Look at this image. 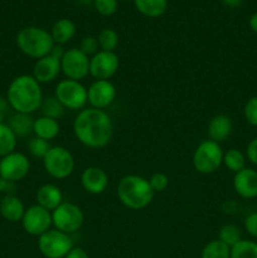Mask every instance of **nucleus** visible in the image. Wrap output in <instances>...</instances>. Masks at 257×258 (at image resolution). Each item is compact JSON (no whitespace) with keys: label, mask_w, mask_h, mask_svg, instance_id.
I'll return each mask as SVG.
<instances>
[{"label":"nucleus","mask_w":257,"mask_h":258,"mask_svg":"<svg viewBox=\"0 0 257 258\" xmlns=\"http://www.w3.org/2000/svg\"><path fill=\"white\" fill-rule=\"evenodd\" d=\"M73 133L82 145L101 149L110 144L113 136V123L105 110L83 108L73 121Z\"/></svg>","instance_id":"1"},{"label":"nucleus","mask_w":257,"mask_h":258,"mask_svg":"<svg viewBox=\"0 0 257 258\" xmlns=\"http://www.w3.org/2000/svg\"><path fill=\"white\" fill-rule=\"evenodd\" d=\"M7 100L15 112L32 115L42 105L43 92L40 83L32 75L18 76L8 88Z\"/></svg>","instance_id":"2"},{"label":"nucleus","mask_w":257,"mask_h":258,"mask_svg":"<svg viewBox=\"0 0 257 258\" xmlns=\"http://www.w3.org/2000/svg\"><path fill=\"white\" fill-rule=\"evenodd\" d=\"M117 197L121 203L128 209L140 211L151 203L154 198V190L151 189L148 179L130 174L123 176L118 181Z\"/></svg>","instance_id":"3"},{"label":"nucleus","mask_w":257,"mask_h":258,"mask_svg":"<svg viewBox=\"0 0 257 258\" xmlns=\"http://www.w3.org/2000/svg\"><path fill=\"white\" fill-rule=\"evenodd\" d=\"M18 48L28 57L39 59L50 54L54 42L48 30L39 27H25L17 35Z\"/></svg>","instance_id":"4"},{"label":"nucleus","mask_w":257,"mask_h":258,"mask_svg":"<svg viewBox=\"0 0 257 258\" xmlns=\"http://www.w3.org/2000/svg\"><path fill=\"white\" fill-rule=\"evenodd\" d=\"M223 149L216 141H202L193 154L194 169L201 174L214 173L223 164Z\"/></svg>","instance_id":"5"},{"label":"nucleus","mask_w":257,"mask_h":258,"mask_svg":"<svg viewBox=\"0 0 257 258\" xmlns=\"http://www.w3.org/2000/svg\"><path fill=\"white\" fill-rule=\"evenodd\" d=\"M43 165L48 175L62 180L75 170V158L65 146H52L43 159Z\"/></svg>","instance_id":"6"},{"label":"nucleus","mask_w":257,"mask_h":258,"mask_svg":"<svg viewBox=\"0 0 257 258\" xmlns=\"http://www.w3.org/2000/svg\"><path fill=\"white\" fill-rule=\"evenodd\" d=\"M73 247L70 234L55 228L38 237V249L45 258H65Z\"/></svg>","instance_id":"7"},{"label":"nucleus","mask_w":257,"mask_h":258,"mask_svg":"<svg viewBox=\"0 0 257 258\" xmlns=\"http://www.w3.org/2000/svg\"><path fill=\"white\" fill-rule=\"evenodd\" d=\"M54 96L68 110H83L87 101V88L80 81L66 80L59 81L55 86Z\"/></svg>","instance_id":"8"},{"label":"nucleus","mask_w":257,"mask_h":258,"mask_svg":"<svg viewBox=\"0 0 257 258\" xmlns=\"http://www.w3.org/2000/svg\"><path fill=\"white\" fill-rule=\"evenodd\" d=\"M85 221L82 209L75 203L63 202L58 208L52 212V222L55 229L71 234L80 231Z\"/></svg>","instance_id":"9"},{"label":"nucleus","mask_w":257,"mask_h":258,"mask_svg":"<svg viewBox=\"0 0 257 258\" xmlns=\"http://www.w3.org/2000/svg\"><path fill=\"white\" fill-rule=\"evenodd\" d=\"M60 71L68 80H83L90 75V57L80 48L67 49L60 59Z\"/></svg>","instance_id":"10"},{"label":"nucleus","mask_w":257,"mask_h":258,"mask_svg":"<svg viewBox=\"0 0 257 258\" xmlns=\"http://www.w3.org/2000/svg\"><path fill=\"white\" fill-rule=\"evenodd\" d=\"M20 222H22L23 228L28 234L39 237L47 231H49L50 227L53 226L52 212L35 204V206L25 209V213Z\"/></svg>","instance_id":"11"},{"label":"nucleus","mask_w":257,"mask_h":258,"mask_svg":"<svg viewBox=\"0 0 257 258\" xmlns=\"http://www.w3.org/2000/svg\"><path fill=\"white\" fill-rule=\"evenodd\" d=\"M120 67V59L115 52L98 50L90 58V75L97 80L110 81Z\"/></svg>","instance_id":"12"},{"label":"nucleus","mask_w":257,"mask_h":258,"mask_svg":"<svg viewBox=\"0 0 257 258\" xmlns=\"http://www.w3.org/2000/svg\"><path fill=\"white\" fill-rule=\"evenodd\" d=\"M30 170V161L24 154L14 153L3 156L0 160V176L10 181L22 180Z\"/></svg>","instance_id":"13"},{"label":"nucleus","mask_w":257,"mask_h":258,"mask_svg":"<svg viewBox=\"0 0 257 258\" xmlns=\"http://www.w3.org/2000/svg\"><path fill=\"white\" fill-rule=\"evenodd\" d=\"M116 98V87L112 82L97 80L87 88V101L91 107L105 110Z\"/></svg>","instance_id":"14"},{"label":"nucleus","mask_w":257,"mask_h":258,"mask_svg":"<svg viewBox=\"0 0 257 258\" xmlns=\"http://www.w3.org/2000/svg\"><path fill=\"white\" fill-rule=\"evenodd\" d=\"M81 184L87 193L102 194L108 186V175L98 166H88L81 174Z\"/></svg>","instance_id":"15"},{"label":"nucleus","mask_w":257,"mask_h":258,"mask_svg":"<svg viewBox=\"0 0 257 258\" xmlns=\"http://www.w3.org/2000/svg\"><path fill=\"white\" fill-rule=\"evenodd\" d=\"M60 71V59L53 54H48L45 57L39 58L34 63L33 67V77L42 85V83H50L58 77Z\"/></svg>","instance_id":"16"},{"label":"nucleus","mask_w":257,"mask_h":258,"mask_svg":"<svg viewBox=\"0 0 257 258\" xmlns=\"http://www.w3.org/2000/svg\"><path fill=\"white\" fill-rule=\"evenodd\" d=\"M233 188L239 197L244 199H253L257 197V171L251 168H244L234 174Z\"/></svg>","instance_id":"17"},{"label":"nucleus","mask_w":257,"mask_h":258,"mask_svg":"<svg viewBox=\"0 0 257 258\" xmlns=\"http://www.w3.org/2000/svg\"><path fill=\"white\" fill-rule=\"evenodd\" d=\"M233 131V122L227 115H216L208 123V136L212 141L221 144L226 141Z\"/></svg>","instance_id":"18"},{"label":"nucleus","mask_w":257,"mask_h":258,"mask_svg":"<svg viewBox=\"0 0 257 258\" xmlns=\"http://www.w3.org/2000/svg\"><path fill=\"white\" fill-rule=\"evenodd\" d=\"M63 203L62 190L54 184H44L37 191V204L47 211L53 212Z\"/></svg>","instance_id":"19"},{"label":"nucleus","mask_w":257,"mask_h":258,"mask_svg":"<svg viewBox=\"0 0 257 258\" xmlns=\"http://www.w3.org/2000/svg\"><path fill=\"white\" fill-rule=\"evenodd\" d=\"M25 213V207L22 199L17 196H5L0 202V214L9 222L22 221Z\"/></svg>","instance_id":"20"},{"label":"nucleus","mask_w":257,"mask_h":258,"mask_svg":"<svg viewBox=\"0 0 257 258\" xmlns=\"http://www.w3.org/2000/svg\"><path fill=\"white\" fill-rule=\"evenodd\" d=\"M60 131V126L58 123V120L54 118L45 117V116H40V117L35 118L34 126H33V134L37 138L43 139V140H53L58 136Z\"/></svg>","instance_id":"21"},{"label":"nucleus","mask_w":257,"mask_h":258,"mask_svg":"<svg viewBox=\"0 0 257 258\" xmlns=\"http://www.w3.org/2000/svg\"><path fill=\"white\" fill-rule=\"evenodd\" d=\"M8 126L12 128L17 138H25V136L33 134L34 118L29 113L15 112L8 120Z\"/></svg>","instance_id":"22"},{"label":"nucleus","mask_w":257,"mask_h":258,"mask_svg":"<svg viewBox=\"0 0 257 258\" xmlns=\"http://www.w3.org/2000/svg\"><path fill=\"white\" fill-rule=\"evenodd\" d=\"M76 34V25L75 23L71 19H63L57 20V22L53 24L52 32H50V35L53 38V42L54 44L63 45L66 43L70 42Z\"/></svg>","instance_id":"23"},{"label":"nucleus","mask_w":257,"mask_h":258,"mask_svg":"<svg viewBox=\"0 0 257 258\" xmlns=\"http://www.w3.org/2000/svg\"><path fill=\"white\" fill-rule=\"evenodd\" d=\"M139 13L148 18H159L168 9V0H134Z\"/></svg>","instance_id":"24"},{"label":"nucleus","mask_w":257,"mask_h":258,"mask_svg":"<svg viewBox=\"0 0 257 258\" xmlns=\"http://www.w3.org/2000/svg\"><path fill=\"white\" fill-rule=\"evenodd\" d=\"M39 108L42 111V116L54 118V120H58V118L62 117L66 111L65 106L58 101V98L54 95L43 97L42 105H40Z\"/></svg>","instance_id":"25"},{"label":"nucleus","mask_w":257,"mask_h":258,"mask_svg":"<svg viewBox=\"0 0 257 258\" xmlns=\"http://www.w3.org/2000/svg\"><path fill=\"white\" fill-rule=\"evenodd\" d=\"M17 148V136L8 126V123H0V156H7L14 153Z\"/></svg>","instance_id":"26"},{"label":"nucleus","mask_w":257,"mask_h":258,"mask_svg":"<svg viewBox=\"0 0 257 258\" xmlns=\"http://www.w3.org/2000/svg\"><path fill=\"white\" fill-rule=\"evenodd\" d=\"M202 258H231V247L219 239H213L202 249Z\"/></svg>","instance_id":"27"},{"label":"nucleus","mask_w":257,"mask_h":258,"mask_svg":"<svg viewBox=\"0 0 257 258\" xmlns=\"http://www.w3.org/2000/svg\"><path fill=\"white\" fill-rule=\"evenodd\" d=\"M244 164H246V156L238 149H229L223 154V165L234 174L246 168Z\"/></svg>","instance_id":"28"},{"label":"nucleus","mask_w":257,"mask_h":258,"mask_svg":"<svg viewBox=\"0 0 257 258\" xmlns=\"http://www.w3.org/2000/svg\"><path fill=\"white\" fill-rule=\"evenodd\" d=\"M231 258H257V243L248 239H241L231 247Z\"/></svg>","instance_id":"29"},{"label":"nucleus","mask_w":257,"mask_h":258,"mask_svg":"<svg viewBox=\"0 0 257 258\" xmlns=\"http://www.w3.org/2000/svg\"><path fill=\"white\" fill-rule=\"evenodd\" d=\"M98 45H100V50H106V52H115L117 48L120 38H118L117 32L111 28H105L100 32L97 37Z\"/></svg>","instance_id":"30"},{"label":"nucleus","mask_w":257,"mask_h":258,"mask_svg":"<svg viewBox=\"0 0 257 258\" xmlns=\"http://www.w3.org/2000/svg\"><path fill=\"white\" fill-rule=\"evenodd\" d=\"M219 241L226 243L227 246L233 247L234 244L238 243L242 239L241 229L234 224H224L221 229H219Z\"/></svg>","instance_id":"31"},{"label":"nucleus","mask_w":257,"mask_h":258,"mask_svg":"<svg viewBox=\"0 0 257 258\" xmlns=\"http://www.w3.org/2000/svg\"><path fill=\"white\" fill-rule=\"evenodd\" d=\"M52 148L49 144V141L43 140V139L32 138L28 143V150H29V154L35 159H44V156L47 155V153L49 151V149Z\"/></svg>","instance_id":"32"},{"label":"nucleus","mask_w":257,"mask_h":258,"mask_svg":"<svg viewBox=\"0 0 257 258\" xmlns=\"http://www.w3.org/2000/svg\"><path fill=\"white\" fill-rule=\"evenodd\" d=\"M95 9L103 17H111L117 12L118 0H93Z\"/></svg>","instance_id":"33"},{"label":"nucleus","mask_w":257,"mask_h":258,"mask_svg":"<svg viewBox=\"0 0 257 258\" xmlns=\"http://www.w3.org/2000/svg\"><path fill=\"white\" fill-rule=\"evenodd\" d=\"M243 115L247 122L257 127V96L249 98L243 108Z\"/></svg>","instance_id":"34"},{"label":"nucleus","mask_w":257,"mask_h":258,"mask_svg":"<svg viewBox=\"0 0 257 258\" xmlns=\"http://www.w3.org/2000/svg\"><path fill=\"white\" fill-rule=\"evenodd\" d=\"M80 49L85 53L88 57H92L96 53L100 50V45H98L97 38L93 37V35H86L82 38L80 43Z\"/></svg>","instance_id":"35"},{"label":"nucleus","mask_w":257,"mask_h":258,"mask_svg":"<svg viewBox=\"0 0 257 258\" xmlns=\"http://www.w3.org/2000/svg\"><path fill=\"white\" fill-rule=\"evenodd\" d=\"M149 183H150L151 189L154 190V193L156 191H164L169 185V179L165 174L163 173H155L151 175V178L149 179Z\"/></svg>","instance_id":"36"},{"label":"nucleus","mask_w":257,"mask_h":258,"mask_svg":"<svg viewBox=\"0 0 257 258\" xmlns=\"http://www.w3.org/2000/svg\"><path fill=\"white\" fill-rule=\"evenodd\" d=\"M244 229L251 237L257 238V212L251 213L244 221Z\"/></svg>","instance_id":"37"},{"label":"nucleus","mask_w":257,"mask_h":258,"mask_svg":"<svg viewBox=\"0 0 257 258\" xmlns=\"http://www.w3.org/2000/svg\"><path fill=\"white\" fill-rule=\"evenodd\" d=\"M15 191H17V183L0 176V193L5 196H15Z\"/></svg>","instance_id":"38"},{"label":"nucleus","mask_w":257,"mask_h":258,"mask_svg":"<svg viewBox=\"0 0 257 258\" xmlns=\"http://www.w3.org/2000/svg\"><path fill=\"white\" fill-rule=\"evenodd\" d=\"M246 158L251 161L252 164L257 165V138L252 139L246 149Z\"/></svg>","instance_id":"39"},{"label":"nucleus","mask_w":257,"mask_h":258,"mask_svg":"<svg viewBox=\"0 0 257 258\" xmlns=\"http://www.w3.org/2000/svg\"><path fill=\"white\" fill-rule=\"evenodd\" d=\"M10 108L12 107H10L8 100L0 97V123H5V120H7L8 117H10Z\"/></svg>","instance_id":"40"},{"label":"nucleus","mask_w":257,"mask_h":258,"mask_svg":"<svg viewBox=\"0 0 257 258\" xmlns=\"http://www.w3.org/2000/svg\"><path fill=\"white\" fill-rule=\"evenodd\" d=\"M65 258H90L87 252L81 247H73Z\"/></svg>","instance_id":"41"},{"label":"nucleus","mask_w":257,"mask_h":258,"mask_svg":"<svg viewBox=\"0 0 257 258\" xmlns=\"http://www.w3.org/2000/svg\"><path fill=\"white\" fill-rule=\"evenodd\" d=\"M248 24H249V28H251L252 32H254L257 34V12L253 13V14L251 15Z\"/></svg>","instance_id":"42"},{"label":"nucleus","mask_w":257,"mask_h":258,"mask_svg":"<svg viewBox=\"0 0 257 258\" xmlns=\"http://www.w3.org/2000/svg\"><path fill=\"white\" fill-rule=\"evenodd\" d=\"M224 3V5L229 8H237L243 3V0H222Z\"/></svg>","instance_id":"43"},{"label":"nucleus","mask_w":257,"mask_h":258,"mask_svg":"<svg viewBox=\"0 0 257 258\" xmlns=\"http://www.w3.org/2000/svg\"><path fill=\"white\" fill-rule=\"evenodd\" d=\"M121 2H130V0H121Z\"/></svg>","instance_id":"44"}]
</instances>
